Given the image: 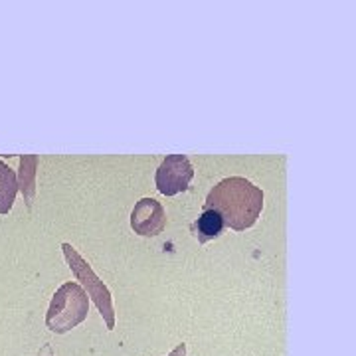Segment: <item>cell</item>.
<instances>
[{"instance_id":"5b68a950","label":"cell","mask_w":356,"mask_h":356,"mask_svg":"<svg viewBox=\"0 0 356 356\" xmlns=\"http://www.w3.org/2000/svg\"><path fill=\"white\" fill-rule=\"evenodd\" d=\"M131 228L143 238H154L166 228V212L154 198H140L131 212Z\"/></svg>"},{"instance_id":"7a4b0ae2","label":"cell","mask_w":356,"mask_h":356,"mask_svg":"<svg viewBox=\"0 0 356 356\" xmlns=\"http://www.w3.org/2000/svg\"><path fill=\"white\" fill-rule=\"evenodd\" d=\"M89 313V297L76 281L60 285L46 313V327L56 334H65L79 327Z\"/></svg>"},{"instance_id":"9c48e42d","label":"cell","mask_w":356,"mask_h":356,"mask_svg":"<svg viewBox=\"0 0 356 356\" xmlns=\"http://www.w3.org/2000/svg\"><path fill=\"white\" fill-rule=\"evenodd\" d=\"M168 356H186V344L180 343L177 348H172V350H170V355Z\"/></svg>"},{"instance_id":"52a82bcc","label":"cell","mask_w":356,"mask_h":356,"mask_svg":"<svg viewBox=\"0 0 356 356\" xmlns=\"http://www.w3.org/2000/svg\"><path fill=\"white\" fill-rule=\"evenodd\" d=\"M224 220L216 210L204 208V212L191 224V234L198 240V243H208L216 240L224 232Z\"/></svg>"},{"instance_id":"6da1fadb","label":"cell","mask_w":356,"mask_h":356,"mask_svg":"<svg viewBox=\"0 0 356 356\" xmlns=\"http://www.w3.org/2000/svg\"><path fill=\"white\" fill-rule=\"evenodd\" d=\"M264 191L243 177H229L220 180L206 196L204 208L216 210L224 226L245 232L254 228L264 210Z\"/></svg>"},{"instance_id":"ba28073f","label":"cell","mask_w":356,"mask_h":356,"mask_svg":"<svg viewBox=\"0 0 356 356\" xmlns=\"http://www.w3.org/2000/svg\"><path fill=\"white\" fill-rule=\"evenodd\" d=\"M18 194L16 172L4 161H0V214H8L13 210Z\"/></svg>"},{"instance_id":"8992f818","label":"cell","mask_w":356,"mask_h":356,"mask_svg":"<svg viewBox=\"0 0 356 356\" xmlns=\"http://www.w3.org/2000/svg\"><path fill=\"white\" fill-rule=\"evenodd\" d=\"M36 168H38V154H20V168L16 175V182L28 208L34 206V198H36Z\"/></svg>"},{"instance_id":"3957f363","label":"cell","mask_w":356,"mask_h":356,"mask_svg":"<svg viewBox=\"0 0 356 356\" xmlns=\"http://www.w3.org/2000/svg\"><path fill=\"white\" fill-rule=\"evenodd\" d=\"M62 252H64L65 264L70 266L72 273L76 275V280L81 283L83 291L88 293V297H91V301L99 309V315L105 321V327L109 331L115 329V307H113V295L109 291V287L103 283L95 271L91 269L88 261L81 257V254L77 252L72 243H62Z\"/></svg>"},{"instance_id":"277c9868","label":"cell","mask_w":356,"mask_h":356,"mask_svg":"<svg viewBox=\"0 0 356 356\" xmlns=\"http://www.w3.org/2000/svg\"><path fill=\"white\" fill-rule=\"evenodd\" d=\"M192 178L194 166L186 154H166V159L154 172V184L163 196H177L180 192L188 191Z\"/></svg>"}]
</instances>
